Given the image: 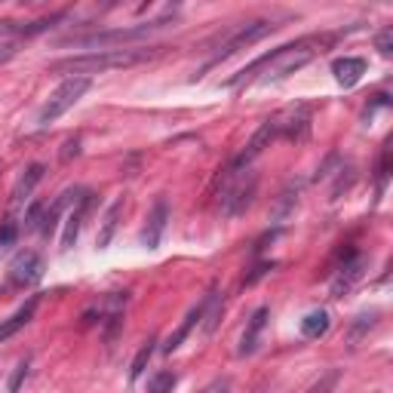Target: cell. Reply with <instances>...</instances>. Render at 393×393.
Returning a JSON list of instances; mask_svg holds the SVG:
<instances>
[{
    "instance_id": "9",
    "label": "cell",
    "mask_w": 393,
    "mask_h": 393,
    "mask_svg": "<svg viewBox=\"0 0 393 393\" xmlns=\"http://www.w3.org/2000/svg\"><path fill=\"white\" fill-rule=\"evenodd\" d=\"M40 277H43V258L37 255V252H22V255L13 258V264H10V280L16 286H34V283H40Z\"/></svg>"
},
{
    "instance_id": "12",
    "label": "cell",
    "mask_w": 393,
    "mask_h": 393,
    "mask_svg": "<svg viewBox=\"0 0 393 393\" xmlns=\"http://www.w3.org/2000/svg\"><path fill=\"white\" fill-rule=\"evenodd\" d=\"M362 268H366V262H362L360 255L344 258V264L335 271V280H332V295H335V298H344V295L357 286V280L362 277Z\"/></svg>"
},
{
    "instance_id": "1",
    "label": "cell",
    "mask_w": 393,
    "mask_h": 393,
    "mask_svg": "<svg viewBox=\"0 0 393 393\" xmlns=\"http://www.w3.org/2000/svg\"><path fill=\"white\" fill-rule=\"evenodd\" d=\"M169 47H136V49H99V53L58 58L49 65V74H65V77H90V74H105L117 68H136V65L154 62L166 53Z\"/></svg>"
},
{
    "instance_id": "2",
    "label": "cell",
    "mask_w": 393,
    "mask_h": 393,
    "mask_svg": "<svg viewBox=\"0 0 393 393\" xmlns=\"http://www.w3.org/2000/svg\"><path fill=\"white\" fill-rule=\"evenodd\" d=\"M335 43V34H314V37H301V40L289 43V47L273 49L268 65H264V74L258 77V83H277V80L289 77L298 68H304L307 62H314L316 56H323L326 49Z\"/></svg>"
},
{
    "instance_id": "18",
    "label": "cell",
    "mask_w": 393,
    "mask_h": 393,
    "mask_svg": "<svg viewBox=\"0 0 393 393\" xmlns=\"http://www.w3.org/2000/svg\"><path fill=\"white\" fill-rule=\"evenodd\" d=\"M120 215H123V200H114V203L108 206L105 218H102L99 234H95V246L99 249L111 246V240H114V234H117V225H120Z\"/></svg>"
},
{
    "instance_id": "16",
    "label": "cell",
    "mask_w": 393,
    "mask_h": 393,
    "mask_svg": "<svg viewBox=\"0 0 393 393\" xmlns=\"http://www.w3.org/2000/svg\"><path fill=\"white\" fill-rule=\"evenodd\" d=\"M332 74H335V80L341 86H357L360 83V77L366 74V62L362 58H357V56H344V58H335L332 62Z\"/></svg>"
},
{
    "instance_id": "24",
    "label": "cell",
    "mask_w": 393,
    "mask_h": 393,
    "mask_svg": "<svg viewBox=\"0 0 393 393\" xmlns=\"http://www.w3.org/2000/svg\"><path fill=\"white\" fill-rule=\"evenodd\" d=\"M175 381H179V378H175L173 372H160V375H154L151 381H147V390H154V393H160V390H173V387H175Z\"/></svg>"
},
{
    "instance_id": "20",
    "label": "cell",
    "mask_w": 393,
    "mask_h": 393,
    "mask_svg": "<svg viewBox=\"0 0 393 393\" xmlns=\"http://www.w3.org/2000/svg\"><path fill=\"white\" fill-rule=\"evenodd\" d=\"M329 332V314L326 310H310L301 320V335L304 338H323Z\"/></svg>"
},
{
    "instance_id": "29",
    "label": "cell",
    "mask_w": 393,
    "mask_h": 393,
    "mask_svg": "<svg viewBox=\"0 0 393 393\" xmlns=\"http://www.w3.org/2000/svg\"><path fill=\"white\" fill-rule=\"evenodd\" d=\"M16 49H19L16 43H0V68H3V65L10 62L13 56H16Z\"/></svg>"
},
{
    "instance_id": "7",
    "label": "cell",
    "mask_w": 393,
    "mask_h": 393,
    "mask_svg": "<svg viewBox=\"0 0 393 393\" xmlns=\"http://www.w3.org/2000/svg\"><path fill=\"white\" fill-rule=\"evenodd\" d=\"M271 120L277 126V136L289 138V142H304L310 132V105H304V102L289 105L280 114H273Z\"/></svg>"
},
{
    "instance_id": "17",
    "label": "cell",
    "mask_w": 393,
    "mask_h": 393,
    "mask_svg": "<svg viewBox=\"0 0 393 393\" xmlns=\"http://www.w3.org/2000/svg\"><path fill=\"white\" fill-rule=\"evenodd\" d=\"M203 310H206V298L200 301L197 307H191V310H188V316L182 320V326L173 332V335L166 338V344H163V353H175V351H179V347L184 344V338L191 335V329H194V326H197L200 320H203Z\"/></svg>"
},
{
    "instance_id": "27",
    "label": "cell",
    "mask_w": 393,
    "mask_h": 393,
    "mask_svg": "<svg viewBox=\"0 0 393 393\" xmlns=\"http://www.w3.org/2000/svg\"><path fill=\"white\" fill-rule=\"evenodd\" d=\"M25 378H28V360H22L19 362V366L16 369H13V375H10V381H6V390H19L22 387V381H25Z\"/></svg>"
},
{
    "instance_id": "14",
    "label": "cell",
    "mask_w": 393,
    "mask_h": 393,
    "mask_svg": "<svg viewBox=\"0 0 393 393\" xmlns=\"http://www.w3.org/2000/svg\"><path fill=\"white\" fill-rule=\"evenodd\" d=\"M90 203H93V194H83L74 203V209L68 215V225H65V234H62V252H68L74 243H77V234H80V225H83V218H86V212H90Z\"/></svg>"
},
{
    "instance_id": "8",
    "label": "cell",
    "mask_w": 393,
    "mask_h": 393,
    "mask_svg": "<svg viewBox=\"0 0 393 393\" xmlns=\"http://www.w3.org/2000/svg\"><path fill=\"white\" fill-rule=\"evenodd\" d=\"M273 138H277V126H273V120L268 117V120H264V123L255 129V136L249 138V145L243 147L240 157H236V160L231 163V169H234V173H243V169H249V166H252V160L262 157L264 147H271Z\"/></svg>"
},
{
    "instance_id": "11",
    "label": "cell",
    "mask_w": 393,
    "mask_h": 393,
    "mask_svg": "<svg viewBox=\"0 0 393 393\" xmlns=\"http://www.w3.org/2000/svg\"><path fill=\"white\" fill-rule=\"evenodd\" d=\"M166 221H169V203L160 197L157 203H154L151 215H147V225L142 231V246L145 249H157L160 246V236H163V231H166Z\"/></svg>"
},
{
    "instance_id": "4",
    "label": "cell",
    "mask_w": 393,
    "mask_h": 393,
    "mask_svg": "<svg viewBox=\"0 0 393 393\" xmlns=\"http://www.w3.org/2000/svg\"><path fill=\"white\" fill-rule=\"evenodd\" d=\"M169 16H163L157 22H147V25H136V28H114V31H95V34H86V37H68L62 43H71V47H83V49H105V47H114V43H136V40H147L154 31L166 28Z\"/></svg>"
},
{
    "instance_id": "21",
    "label": "cell",
    "mask_w": 393,
    "mask_h": 393,
    "mask_svg": "<svg viewBox=\"0 0 393 393\" xmlns=\"http://www.w3.org/2000/svg\"><path fill=\"white\" fill-rule=\"evenodd\" d=\"M154 357V338H147L142 347H138V353H136V360H132V369H129V381H138V378L145 375V369H147V362H151Z\"/></svg>"
},
{
    "instance_id": "26",
    "label": "cell",
    "mask_w": 393,
    "mask_h": 393,
    "mask_svg": "<svg viewBox=\"0 0 393 393\" xmlns=\"http://www.w3.org/2000/svg\"><path fill=\"white\" fill-rule=\"evenodd\" d=\"M375 47H378V53H381V56L393 53V28H381V31H378Z\"/></svg>"
},
{
    "instance_id": "3",
    "label": "cell",
    "mask_w": 393,
    "mask_h": 393,
    "mask_svg": "<svg viewBox=\"0 0 393 393\" xmlns=\"http://www.w3.org/2000/svg\"><path fill=\"white\" fill-rule=\"evenodd\" d=\"M277 28H280V25H273V22H268V19H258V22H246V25H240V28H236V31H234L231 37H227L225 43H221L218 49H215L209 62H206L203 68H200V74H194V80H200V77H203V74L209 71L212 65H221V62H225V58H231V56H236V53H240V49H249L252 43L264 40V37H268V34H273V31H277Z\"/></svg>"
},
{
    "instance_id": "25",
    "label": "cell",
    "mask_w": 393,
    "mask_h": 393,
    "mask_svg": "<svg viewBox=\"0 0 393 393\" xmlns=\"http://www.w3.org/2000/svg\"><path fill=\"white\" fill-rule=\"evenodd\" d=\"M40 218H43V203H40V200H34V203L25 209V231L40 227Z\"/></svg>"
},
{
    "instance_id": "5",
    "label": "cell",
    "mask_w": 393,
    "mask_h": 393,
    "mask_svg": "<svg viewBox=\"0 0 393 393\" xmlns=\"http://www.w3.org/2000/svg\"><path fill=\"white\" fill-rule=\"evenodd\" d=\"M90 86H93V83H90V77H65V83L58 86V90L47 99V105L40 108V117H37V123H40V126L56 123L58 117L65 114V111H71L80 99H83Z\"/></svg>"
},
{
    "instance_id": "13",
    "label": "cell",
    "mask_w": 393,
    "mask_h": 393,
    "mask_svg": "<svg viewBox=\"0 0 393 393\" xmlns=\"http://www.w3.org/2000/svg\"><path fill=\"white\" fill-rule=\"evenodd\" d=\"M268 316H271V310L268 307H258L255 314L249 316V323H246V332H243V338H240V357H249V353H255V347H258V341H262V332H264V326H268Z\"/></svg>"
},
{
    "instance_id": "10",
    "label": "cell",
    "mask_w": 393,
    "mask_h": 393,
    "mask_svg": "<svg viewBox=\"0 0 393 393\" xmlns=\"http://www.w3.org/2000/svg\"><path fill=\"white\" fill-rule=\"evenodd\" d=\"M86 191L83 188H68V191H62L56 200H53V206H49L47 212H43V218H40V234L43 236H53V231H56V225H58V215H62L68 206H74L80 197H83Z\"/></svg>"
},
{
    "instance_id": "23",
    "label": "cell",
    "mask_w": 393,
    "mask_h": 393,
    "mask_svg": "<svg viewBox=\"0 0 393 393\" xmlns=\"http://www.w3.org/2000/svg\"><path fill=\"white\" fill-rule=\"evenodd\" d=\"M19 231H22L19 221H16V218H6L3 225H0V246H3V249L13 246V243L19 240Z\"/></svg>"
},
{
    "instance_id": "28",
    "label": "cell",
    "mask_w": 393,
    "mask_h": 393,
    "mask_svg": "<svg viewBox=\"0 0 393 393\" xmlns=\"http://www.w3.org/2000/svg\"><path fill=\"white\" fill-rule=\"evenodd\" d=\"M80 154V138L74 136V138H68V142H65V147H62V163H68L71 157H77Z\"/></svg>"
},
{
    "instance_id": "30",
    "label": "cell",
    "mask_w": 393,
    "mask_h": 393,
    "mask_svg": "<svg viewBox=\"0 0 393 393\" xmlns=\"http://www.w3.org/2000/svg\"><path fill=\"white\" fill-rule=\"evenodd\" d=\"M169 6H173V10H175V6H182V0H169Z\"/></svg>"
},
{
    "instance_id": "15",
    "label": "cell",
    "mask_w": 393,
    "mask_h": 393,
    "mask_svg": "<svg viewBox=\"0 0 393 393\" xmlns=\"http://www.w3.org/2000/svg\"><path fill=\"white\" fill-rule=\"evenodd\" d=\"M37 301H40V298H37V295H34V298H28V304H22V307L16 310V314H13V316H6V320L0 323V344H3V341H10L13 335H19V332L25 329V326L31 323V320H34Z\"/></svg>"
},
{
    "instance_id": "22",
    "label": "cell",
    "mask_w": 393,
    "mask_h": 393,
    "mask_svg": "<svg viewBox=\"0 0 393 393\" xmlns=\"http://www.w3.org/2000/svg\"><path fill=\"white\" fill-rule=\"evenodd\" d=\"M375 320H378V310H369V314H360V316H357V323H353L351 335H347V341H351V347H357V341H360L362 335H366L369 329H372Z\"/></svg>"
},
{
    "instance_id": "6",
    "label": "cell",
    "mask_w": 393,
    "mask_h": 393,
    "mask_svg": "<svg viewBox=\"0 0 393 393\" xmlns=\"http://www.w3.org/2000/svg\"><path fill=\"white\" fill-rule=\"evenodd\" d=\"M246 173V169H243ZM243 173H234L227 169V182H225V191H221V215L225 218H236L243 215L252 206V197L258 191V179L255 175H243Z\"/></svg>"
},
{
    "instance_id": "19",
    "label": "cell",
    "mask_w": 393,
    "mask_h": 393,
    "mask_svg": "<svg viewBox=\"0 0 393 393\" xmlns=\"http://www.w3.org/2000/svg\"><path fill=\"white\" fill-rule=\"evenodd\" d=\"M43 173H47V169H43L40 163H34V166H28V173L22 175V179L16 182V188H13V200H10V203H13V206H22V203H25V197H28V194H31V191L37 188V182L43 179Z\"/></svg>"
}]
</instances>
